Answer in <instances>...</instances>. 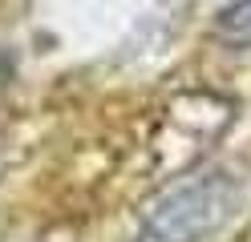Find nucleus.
I'll list each match as a JSON object with an SVG mask.
<instances>
[{
    "label": "nucleus",
    "instance_id": "f257e3e1",
    "mask_svg": "<svg viewBox=\"0 0 251 242\" xmlns=\"http://www.w3.org/2000/svg\"><path fill=\"white\" fill-rule=\"evenodd\" d=\"M243 194L239 182L223 170H199L166 186L146 206V234L154 242H207L235 218Z\"/></svg>",
    "mask_w": 251,
    "mask_h": 242
},
{
    "label": "nucleus",
    "instance_id": "f03ea898",
    "mask_svg": "<svg viewBox=\"0 0 251 242\" xmlns=\"http://www.w3.org/2000/svg\"><path fill=\"white\" fill-rule=\"evenodd\" d=\"M219 32L239 44H251V0H235L231 8H223L219 16Z\"/></svg>",
    "mask_w": 251,
    "mask_h": 242
}]
</instances>
